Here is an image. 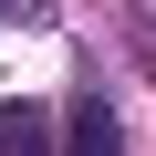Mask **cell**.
I'll return each mask as SVG.
<instances>
[{"instance_id":"cell-1","label":"cell","mask_w":156,"mask_h":156,"mask_svg":"<svg viewBox=\"0 0 156 156\" xmlns=\"http://www.w3.org/2000/svg\"><path fill=\"white\" fill-rule=\"evenodd\" d=\"M62 146H73V156H115V104H104V94H83V104L62 115Z\"/></svg>"},{"instance_id":"cell-2","label":"cell","mask_w":156,"mask_h":156,"mask_svg":"<svg viewBox=\"0 0 156 156\" xmlns=\"http://www.w3.org/2000/svg\"><path fill=\"white\" fill-rule=\"evenodd\" d=\"M11 146H21V156L52 146V115H42V104H0V156H11Z\"/></svg>"}]
</instances>
